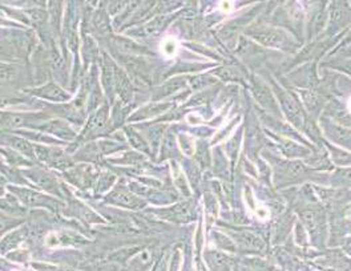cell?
Here are the masks:
<instances>
[{"label": "cell", "mask_w": 351, "mask_h": 271, "mask_svg": "<svg viewBox=\"0 0 351 271\" xmlns=\"http://www.w3.org/2000/svg\"><path fill=\"white\" fill-rule=\"evenodd\" d=\"M258 39H260L264 44H268V45L278 44V43L282 40V38H278L277 33H271V32L261 33V35H258Z\"/></svg>", "instance_id": "obj_1"}, {"label": "cell", "mask_w": 351, "mask_h": 271, "mask_svg": "<svg viewBox=\"0 0 351 271\" xmlns=\"http://www.w3.org/2000/svg\"><path fill=\"white\" fill-rule=\"evenodd\" d=\"M162 49H164V52L168 55V56L173 55L174 52H176V43H174V40L168 39L167 42L164 43V45H162Z\"/></svg>", "instance_id": "obj_2"}, {"label": "cell", "mask_w": 351, "mask_h": 271, "mask_svg": "<svg viewBox=\"0 0 351 271\" xmlns=\"http://www.w3.org/2000/svg\"><path fill=\"white\" fill-rule=\"evenodd\" d=\"M345 69H346V70H347L348 74H351V61H350V63H347V64H346V67H345Z\"/></svg>", "instance_id": "obj_3"}]
</instances>
